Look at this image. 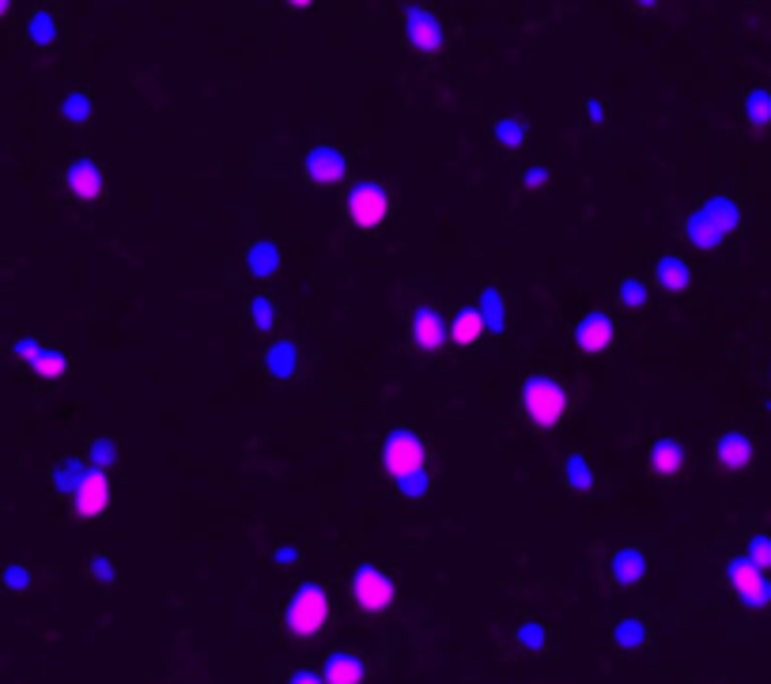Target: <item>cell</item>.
<instances>
[{
    "label": "cell",
    "instance_id": "8",
    "mask_svg": "<svg viewBox=\"0 0 771 684\" xmlns=\"http://www.w3.org/2000/svg\"><path fill=\"white\" fill-rule=\"evenodd\" d=\"M303 174H307L310 186H337L348 174V159L337 144H314L303 159Z\"/></svg>",
    "mask_w": 771,
    "mask_h": 684
},
{
    "label": "cell",
    "instance_id": "12",
    "mask_svg": "<svg viewBox=\"0 0 771 684\" xmlns=\"http://www.w3.org/2000/svg\"><path fill=\"white\" fill-rule=\"evenodd\" d=\"M613 333H617L613 318L598 307L586 310L583 318L575 322V344H579V352H586V356H598V352H605V348L613 344Z\"/></svg>",
    "mask_w": 771,
    "mask_h": 684
},
{
    "label": "cell",
    "instance_id": "16",
    "mask_svg": "<svg viewBox=\"0 0 771 684\" xmlns=\"http://www.w3.org/2000/svg\"><path fill=\"white\" fill-rule=\"evenodd\" d=\"M609 579L617 582V586H639V582L647 579V556H643V548L635 545L613 548V556H609Z\"/></svg>",
    "mask_w": 771,
    "mask_h": 684
},
{
    "label": "cell",
    "instance_id": "20",
    "mask_svg": "<svg viewBox=\"0 0 771 684\" xmlns=\"http://www.w3.org/2000/svg\"><path fill=\"white\" fill-rule=\"evenodd\" d=\"M265 375L276 378V382H288V378L299 375V348L292 341H273L265 348Z\"/></svg>",
    "mask_w": 771,
    "mask_h": 684
},
{
    "label": "cell",
    "instance_id": "31",
    "mask_svg": "<svg viewBox=\"0 0 771 684\" xmlns=\"http://www.w3.org/2000/svg\"><path fill=\"white\" fill-rule=\"evenodd\" d=\"M84 462L91 465V469H99V473H114L118 469V462H121V454H118V443L114 439H91L87 443V450H84Z\"/></svg>",
    "mask_w": 771,
    "mask_h": 684
},
{
    "label": "cell",
    "instance_id": "29",
    "mask_svg": "<svg viewBox=\"0 0 771 684\" xmlns=\"http://www.w3.org/2000/svg\"><path fill=\"white\" fill-rule=\"evenodd\" d=\"M492 137H496L499 148H507V152H522V148H526V140H530V129H526V121L522 118H496V125H492Z\"/></svg>",
    "mask_w": 771,
    "mask_h": 684
},
{
    "label": "cell",
    "instance_id": "39",
    "mask_svg": "<svg viewBox=\"0 0 771 684\" xmlns=\"http://www.w3.org/2000/svg\"><path fill=\"white\" fill-rule=\"evenodd\" d=\"M31 567L27 564H8L4 571H0V586L8 590V594H23V590H31Z\"/></svg>",
    "mask_w": 771,
    "mask_h": 684
},
{
    "label": "cell",
    "instance_id": "5",
    "mask_svg": "<svg viewBox=\"0 0 771 684\" xmlns=\"http://www.w3.org/2000/svg\"><path fill=\"white\" fill-rule=\"evenodd\" d=\"M382 469L394 480L428 469V446L412 428H390L382 439Z\"/></svg>",
    "mask_w": 771,
    "mask_h": 684
},
{
    "label": "cell",
    "instance_id": "2",
    "mask_svg": "<svg viewBox=\"0 0 771 684\" xmlns=\"http://www.w3.org/2000/svg\"><path fill=\"white\" fill-rule=\"evenodd\" d=\"M518 405H522V416L530 420L537 431H549L556 428L560 420L567 416V386L560 378L552 375H530L522 378V394H518Z\"/></svg>",
    "mask_w": 771,
    "mask_h": 684
},
{
    "label": "cell",
    "instance_id": "3",
    "mask_svg": "<svg viewBox=\"0 0 771 684\" xmlns=\"http://www.w3.org/2000/svg\"><path fill=\"white\" fill-rule=\"evenodd\" d=\"M348 598L352 605L367 616H378L386 613V609H394L397 601V582L375 564H360L352 571V579H348Z\"/></svg>",
    "mask_w": 771,
    "mask_h": 684
},
{
    "label": "cell",
    "instance_id": "44",
    "mask_svg": "<svg viewBox=\"0 0 771 684\" xmlns=\"http://www.w3.org/2000/svg\"><path fill=\"white\" fill-rule=\"evenodd\" d=\"M605 114H609V110H605V103H601V99H586V121H590V125H601V121H605Z\"/></svg>",
    "mask_w": 771,
    "mask_h": 684
},
{
    "label": "cell",
    "instance_id": "19",
    "mask_svg": "<svg viewBox=\"0 0 771 684\" xmlns=\"http://www.w3.org/2000/svg\"><path fill=\"white\" fill-rule=\"evenodd\" d=\"M242 265H246V273L254 276V280H273V276L280 273V246H276L273 239L250 242Z\"/></svg>",
    "mask_w": 771,
    "mask_h": 684
},
{
    "label": "cell",
    "instance_id": "26",
    "mask_svg": "<svg viewBox=\"0 0 771 684\" xmlns=\"http://www.w3.org/2000/svg\"><path fill=\"white\" fill-rule=\"evenodd\" d=\"M87 469H91V465H87L84 458H61V462H53L50 465L53 488H57L61 496H72V492H76V484L87 477Z\"/></svg>",
    "mask_w": 771,
    "mask_h": 684
},
{
    "label": "cell",
    "instance_id": "11",
    "mask_svg": "<svg viewBox=\"0 0 771 684\" xmlns=\"http://www.w3.org/2000/svg\"><path fill=\"white\" fill-rule=\"evenodd\" d=\"M69 499L76 518H99V514L110 511V477L99 473V469H87V477L76 484V492Z\"/></svg>",
    "mask_w": 771,
    "mask_h": 684
},
{
    "label": "cell",
    "instance_id": "14",
    "mask_svg": "<svg viewBox=\"0 0 771 684\" xmlns=\"http://www.w3.org/2000/svg\"><path fill=\"white\" fill-rule=\"evenodd\" d=\"M756 458V443L745 435V431H722L719 435V443H715V462H719V469H726V473H741V469H749Z\"/></svg>",
    "mask_w": 771,
    "mask_h": 684
},
{
    "label": "cell",
    "instance_id": "15",
    "mask_svg": "<svg viewBox=\"0 0 771 684\" xmlns=\"http://www.w3.org/2000/svg\"><path fill=\"white\" fill-rule=\"evenodd\" d=\"M473 310H477L480 322H484V333H492V337H507V333H511V310H507V299H503L499 288H492V284L480 288Z\"/></svg>",
    "mask_w": 771,
    "mask_h": 684
},
{
    "label": "cell",
    "instance_id": "37",
    "mask_svg": "<svg viewBox=\"0 0 771 684\" xmlns=\"http://www.w3.org/2000/svg\"><path fill=\"white\" fill-rule=\"evenodd\" d=\"M394 488H397V496L401 499H428V492H431V477H428V469L424 473H409V477H401V480H394Z\"/></svg>",
    "mask_w": 771,
    "mask_h": 684
},
{
    "label": "cell",
    "instance_id": "34",
    "mask_svg": "<svg viewBox=\"0 0 771 684\" xmlns=\"http://www.w3.org/2000/svg\"><path fill=\"white\" fill-rule=\"evenodd\" d=\"M617 303L624 310H643L651 303V291H647V284L639 276H624L617 284Z\"/></svg>",
    "mask_w": 771,
    "mask_h": 684
},
{
    "label": "cell",
    "instance_id": "17",
    "mask_svg": "<svg viewBox=\"0 0 771 684\" xmlns=\"http://www.w3.org/2000/svg\"><path fill=\"white\" fill-rule=\"evenodd\" d=\"M651 276L658 288L673 291V295L692 288V269H688V261L681 254H658L651 265Z\"/></svg>",
    "mask_w": 771,
    "mask_h": 684
},
{
    "label": "cell",
    "instance_id": "21",
    "mask_svg": "<svg viewBox=\"0 0 771 684\" xmlns=\"http://www.w3.org/2000/svg\"><path fill=\"white\" fill-rule=\"evenodd\" d=\"M647 462L658 477H677L685 469V446L677 439H654L651 450H647Z\"/></svg>",
    "mask_w": 771,
    "mask_h": 684
},
{
    "label": "cell",
    "instance_id": "45",
    "mask_svg": "<svg viewBox=\"0 0 771 684\" xmlns=\"http://www.w3.org/2000/svg\"><path fill=\"white\" fill-rule=\"evenodd\" d=\"M307 12H310L307 0H299V4H288V16H307Z\"/></svg>",
    "mask_w": 771,
    "mask_h": 684
},
{
    "label": "cell",
    "instance_id": "36",
    "mask_svg": "<svg viewBox=\"0 0 771 684\" xmlns=\"http://www.w3.org/2000/svg\"><path fill=\"white\" fill-rule=\"evenodd\" d=\"M741 556H745V560H749L756 571H764V575H768V571H771V537H768V533H753Z\"/></svg>",
    "mask_w": 771,
    "mask_h": 684
},
{
    "label": "cell",
    "instance_id": "24",
    "mask_svg": "<svg viewBox=\"0 0 771 684\" xmlns=\"http://www.w3.org/2000/svg\"><path fill=\"white\" fill-rule=\"evenodd\" d=\"M27 38L35 42L38 50H50V46H57V38H61V23H57V16H53L50 8H35V12H31V19H27Z\"/></svg>",
    "mask_w": 771,
    "mask_h": 684
},
{
    "label": "cell",
    "instance_id": "9",
    "mask_svg": "<svg viewBox=\"0 0 771 684\" xmlns=\"http://www.w3.org/2000/svg\"><path fill=\"white\" fill-rule=\"evenodd\" d=\"M65 189H69L80 205H95L106 189L103 167H99L91 155H76L69 167H65Z\"/></svg>",
    "mask_w": 771,
    "mask_h": 684
},
{
    "label": "cell",
    "instance_id": "33",
    "mask_svg": "<svg viewBox=\"0 0 771 684\" xmlns=\"http://www.w3.org/2000/svg\"><path fill=\"white\" fill-rule=\"evenodd\" d=\"M514 647L526 650V654H541V650L549 647V628H545L541 620H522V624L514 628Z\"/></svg>",
    "mask_w": 771,
    "mask_h": 684
},
{
    "label": "cell",
    "instance_id": "38",
    "mask_svg": "<svg viewBox=\"0 0 771 684\" xmlns=\"http://www.w3.org/2000/svg\"><path fill=\"white\" fill-rule=\"evenodd\" d=\"M84 571H87V579L99 582V586H110V582L118 579V571H114V564H110L106 552H91L84 560Z\"/></svg>",
    "mask_w": 771,
    "mask_h": 684
},
{
    "label": "cell",
    "instance_id": "43",
    "mask_svg": "<svg viewBox=\"0 0 771 684\" xmlns=\"http://www.w3.org/2000/svg\"><path fill=\"white\" fill-rule=\"evenodd\" d=\"M284 684H326V681H322V673H314V669H295V673H288Z\"/></svg>",
    "mask_w": 771,
    "mask_h": 684
},
{
    "label": "cell",
    "instance_id": "7",
    "mask_svg": "<svg viewBox=\"0 0 771 684\" xmlns=\"http://www.w3.org/2000/svg\"><path fill=\"white\" fill-rule=\"evenodd\" d=\"M401 27H405V42L416 53H439L443 50V19L435 16L424 4H409L401 12Z\"/></svg>",
    "mask_w": 771,
    "mask_h": 684
},
{
    "label": "cell",
    "instance_id": "46",
    "mask_svg": "<svg viewBox=\"0 0 771 684\" xmlns=\"http://www.w3.org/2000/svg\"><path fill=\"white\" fill-rule=\"evenodd\" d=\"M8 12H12V4H8V0H0V19L8 16Z\"/></svg>",
    "mask_w": 771,
    "mask_h": 684
},
{
    "label": "cell",
    "instance_id": "32",
    "mask_svg": "<svg viewBox=\"0 0 771 684\" xmlns=\"http://www.w3.org/2000/svg\"><path fill=\"white\" fill-rule=\"evenodd\" d=\"M741 114H745V121L756 125V129L771 125V91L768 87H753V91L741 99Z\"/></svg>",
    "mask_w": 771,
    "mask_h": 684
},
{
    "label": "cell",
    "instance_id": "42",
    "mask_svg": "<svg viewBox=\"0 0 771 684\" xmlns=\"http://www.w3.org/2000/svg\"><path fill=\"white\" fill-rule=\"evenodd\" d=\"M299 560H303V552H299V548H276V552H273V564L276 567H295Z\"/></svg>",
    "mask_w": 771,
    "mask_h": 684
},
{
    "label": "cell",
    "instance_id": "40",
    "mask_svg": "<svg viewBox=\"0 0 771 684\" xmlns=\"http://www.w3.org/2000/svg\"><path fill=\"white\" fill-rule=\"evenodd\" d=\"M549 178L552 171L545 167V163H530V167H522V174H518V182H522V189H545L549 186Z\"/></svg>",
    "mask_w": 771,
    "mask_h": 684
},
{
    "label": "cell",
    "instance_id": "18",
    "mask_svg": "<svg viewBox=\"0 0 771 684\" xmlns=\"http://www.w3.org/2000/svg\"><path fill=\"white\" fill-rule=\"evenodd\" d=\"M681 231H685V239L692 242L696 250H719L722 242L730 239V235H726V231H722L719 223L711 220L703 208H692V212H688L685 223H681Z\"/></svg>",
    "mask_w": 771,
    "mask_h": 684
},
{
    "label": "cell",
    "instance_id": "25",
    "mask_svg": "<svg viewBox=\"0 0 771 684\" xmlns=\"http://www.w3.org/2000/svg\"><path fill=\"white\" fill-rule=\"evenodd\" d=\"M700 208L707 212V216H711V220L719 223L726 235H734L737 227H741V205H737L734 197H726V193H715V197H707Z\"/></svg>",
    "mask_w": 771,
    "mask_h": 684
},
{
    "label": "cell",
    "instance_id": "30",
    "mask_svg": "<svg viewBox=\"0 0 771 684\" xmlns=\"http://www.w3.org/2000/svg\"><path fill=\"white\" fill-rule=\"evenodd\" d=\"M246 322L254 333H273L276 329V303L273 295H250V303H246Z\"/></svg>",
    "mask_w": 771,
    "mask_h": 684
},
{
    "label": "cell",
    "instance_id": "23",
    "mask_svg": "<svg viewBox=\"0 0 771 684\" xmlns=\"http://www.w3.org/2000/svg\"><path fill=\"white\" fill-rule=\"evenodd\" d=\"M564 488L567 492H575V496H583V492H590L594 484H598V473H594V465H590V458L586 454H571L564 462Z\"/></svg>",
    "mask_w": 771,
    "mask_h": 684
},
{
    "label": "cell",
    "instance_id": "13",
    "mask_svg": "<svg viewBox=\"0 0 771 684\" xmlns=\"http://www.w3.org/2000/svg\"><path fill=\"white\" fill-rule=\"evenodd\" d=\"M322 681L326 684H363L367 681V658L348 647L329 650L322 658Z\"/></svg>",
    "mask_w": 771,
    "mask_h": 684
},
{
    "label": "cell",
    "instance_id": "35",
    "mask_svg": "<svg viewBox=\"0 0 771 684\" xmlns=\"http://www.w3.org/2000/svg\"><path fill=\"white\" fill-rule=\"evenodd\" d=\"M61 118L69 121V125H87L91 121V95L87 91H69L65 95V103H61Z\"/></svg>",
    "mask_w": 771,
    "mask_h": 684
},
{
    "label": "cell",
    "instance_id": "47",
    "mask_svg": "<svg viewBox=\"0 0 771 684\" xmlns=\"http://www.w3.org/2000/svg\"><path fill=\"white\" fill-rule=\"evenodd\" d=\"M768 382H771V371H768Z\"/></svg>",
    "mask_w": 771,
    "mask_h": 684
},
{
    "label": "cell",
    "instance_id": "4",
    "mask_svg": "<svg viewBox=\"0 0 771 684\" xmlns=\"http://www.w3.org/2000/svg\"><path fill=\"white\" fill-rule=\"evenodd\" d=\"M390 205H394V197H390L386 186H378V182H356V186H348V193H344V220L352 223L356 231H375V227L386 223Z\"/></svg>",
    "mask_w": 771,
    "mask_h": 684
},
{
    "label": "cell",
    "instance_id": "6",
    "mask_svg": "<svg viewBox=\"0 0 771 684\" xmlns=\"http://www.w3.org/2000/svg\"><path fill=\"white\" fill-rule=\"evenodd\" d=\"M726 582H730V590H734V598L745 605V609H768L771 605V579L764 571H756L745 556H730V564H726Z\"/></svg>",
    "mask_w": 771,
    "mask_h": 684
},
{
    "label": "cell",
    "instance_id": "27",
    "mask_svg": "<svg viewBox=\"0 0 771 684\" xmlns=\"http://www.w3.org/2000/svg\"><path fill=\"white\" fill-rule=\"evenodd\" d=\"M65 371H69V356L61 348H50V344H42V352L31 360V375L38 382H57V378H65Z\"/></svg>",
    "mask_w": 771,
    "mask_h": 684
},
{
    "label": "cell",
    "instance_id": "22",
    "mask_svg": "<svg viewBox=\"0 0 771 684\" xmlns=\"http://www.w3.org/2000/svg\"><path fill=\"white\" fill-rule=\"evenodd\" d=\"M480 337H484V322H480L477 310L473 307L454 310V318H450V341L458 344V348H477Z\"/></svg>",
    "mask_w": 771,
    "mask_h": 684
},
{
    "label": "cell",
    "instance_id": "28",
    "mask_svg": "<svg viewBox=\"0 0 771 684\" xmlns=\"http://www.w3.org/2000/svg\"><path fill=\"white\" fill-rule=\"evenodd\" d=\"M647 639H651V632H647V624H643L639 616H620L617 624H613V643H617L620 650H643Z\"/></svg>",
    "mask_w": 771,
    "mask_h": 684
},
{
    "label": "cell",
    "instance_id": "10",
    "mask_svg": "<svg viewBox=\"0 0 771 684\" xmlns=\"http://www.w3.org/2000/svg\"><path fill=\"white\" fill-rule=\"evenodd\" d=\"M446 337H450V325L443 322V314L435 307H412L409 310V341L420 352H443Z\"/></svg>",
    "mask_w": 771,
    "mask_h": 684
},
{
    "label": "cell",
    "instance_id": "41",
    "mask_svg": "<svg viewBox=\"0 0 771 684\" xmlns=\"http://www.w3.org/2000/svg\"><path fill=\"white\" fill-rule=\"evenodd\" d=\"M38 352H42V341H38V337H16V341H12V356H16L19 363H27V367H31V360H35Z\"/></svg>",
    "mask_w": 771,
    "mask_h": 684
},
{
    "label": "cell",
    "instance_id": "1",
    "mask_svg": "<svg viewBox=\"0 0 771 684\" xmlns=\"http://www.w3.org/2000/svg\"><path fill=\"white\" fill-rule=\"evenodd\" d=\"M333 620V594L322 582H299L284 605V632L295 643H314L322 628Z\"/></svg>",
    "mask_w": 771,
    "mask_h": 684
}]
</instances>
